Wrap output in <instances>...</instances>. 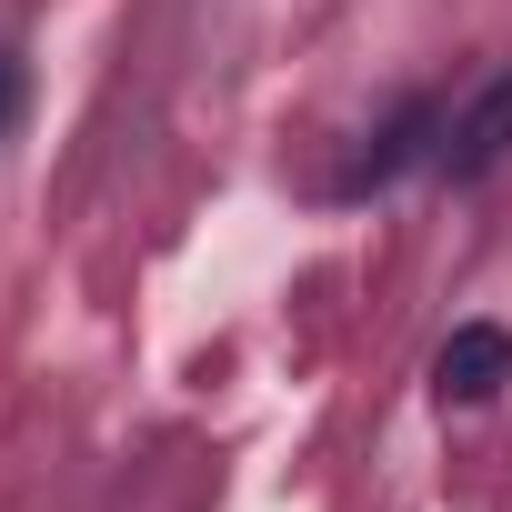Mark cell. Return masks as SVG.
I'll use <instances>...</instances> for the list:
<instances>
[{"instance_id":"obj_2","label":"cell","mask_w":512,"mask_h":512,"mask_svg":"<svg viewBox=\"0 0 512 512\" xmlns=\"http://www.w3.org/2000/svg\"><path fill=\"white\" fill-rule=\"evenodd\" d=\"M512 161V71L502 81H482V101L452 121V141H442V171L452 181H482V171H502Z\"/></svg>"},{"instance_id":"obj_3","label":"cell","mask_w":512,"mask_h":512,"mask_svg":"<svg viewBox=\"0 0 512 512\" xmlns=\"http://www.w3.org/2000/svg\"><path fill=\"white\" fill-rule=\"evenodd\" d=\"M21 111H31V61H21V51H0V141L21 131Z\"/></svg>"},{"instance_id":"obj_1","label":"cell","mask_w":512,"mask_h":512,"mask_svg":"<svg viewBox=\"0 0 512 512\" xmlns=\"http://www.w3.org/2000/svg\"><path fill=\"white\" fill-rule=\"evenodd\" d=\"M502 382H512V332H492V322H462L442 342V362H432V392L442 402H492Z\"/></svg>"}]
</instances>
